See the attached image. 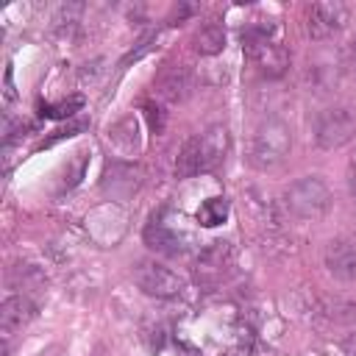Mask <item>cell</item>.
<instances>
[{"mask_svg": "<svg viewBox=\"0 0 356 356\" xmlns=\"http://www.w3.org/2000/svg\"><path fill=\"white\" fill-rule=\"evenodd\" d=\"M348 189H350V200H353V206H356V172H350V178H348Z\"/></svg>", "mask_w": 356, "mask_h": 356, "instance_id": "19", "label": "cell"}, {"mask_svg": "<svg viewBox=\"0 0 356 356\" xmlns=\"http://www.w3.org/2000/svg\"><path fill=\"white\" fill-rule=\"evenodd\" d=\"M231 267H234V250H231L228 242L217 239V242H211L209 248H203L197 253V259H195V278L203 286H214V284H220L228 275Z\"/></svg>", "mask_w": 356, "mask_h": 356, "instance_id": "8", "label": "cell"}, {"mask_svg": "<svg viewBox=\"0 0 356 356\" xmlns=\"http://www.w3.org/2000/svg\"><path fill=\"white\" fill-rule=\"evenodd\" d=\"M83 106V97H70V100H64V103H56V106H42L39 108V114L42 117H53V120H58V117H70L72 111H78Z\"/></svg>", "mask_w": 356, "mask_h": 356, "instance_id": "16", "label": "cell"}, {"mask_svg": "<svg viewBox=\"0 0 356 356\" xmlns=\"http://www.w3.org/2000/svg\"><path fill=\"white\" fill-rule=\"evenodd\" d=\"M228 217V200L225 197H209L200 209H197V222L206 228H214L220 222H225Z\"/></svg>", "mask_w": 356, "mask_h": 356, "instance_id": "15", "label": "cell"}, {"mask_svg": "<svg viewBox=\"0 0 356 356\" xmlns=\"http://www.w3.org/2000/svg\"><path fill=\"white\" fill-rule=\"evenodd\" d=\"M131 275L136 286L150 298H178L184 292V278L172 273L167 264L153 261V259H139L131 267Z\"/></svg>", "mask_w": 356, "mask_h": 356, "instance_id": "6", "label": "cell"}, {"mask_svg": "<svg viewBox=\"0 0 356 356\" xmlns=\"http://www.w3.org/2000/svg\"><path fill=\"white\" fill-rule=\"evenodd\" d=\"M325 267L342 281H356V242L337 239L325 248Z\"/></svg>", "mask_w": 356, "mask_h": 356, "instance_id": "10", "label": "cell"}, {"mask_svg": "<svg viewBox=\"0 0 356 356\" xmlns=\"http://www.w3.org/2000/svg\"><path fill=\"white\" fill-rule=\"evenodd\" d=\"M36 314V306L25 298V295H11L3 300L0 306V328L6 337H11L14 331H19L22 325H28Z\"/></svg>", "mask_w": 356, "mask_h": 356, "instance_id": "11", "label": "cell"}, {"mask_svg": "<svg viewBox=\"0 0 356 356\" xmlns=\"http://www.w3.org/2000/svg\"><path fill=\"white\" fill-rule=\"evenodd\" d=\"M342 67L337 64H323V61H309L306 72H303V81L309 86V92H317V95H325L334 89L337 83V75H339Z\"/></svg>", "mask_w": 356, "mask_h": 356, "instance_id": "13", "label": "cell"}, {"mask_svg": "<svg viewBox=\"0 0 356 356\" xmlns=\"http://www.w3.org/2000/svg\"><path fill=\"white\" fill-rule=\"evenodd\" d=\"M289 150H292V131H289V125L284 120L267 117V120H261L253 128L250 147H248V161L256 170L270 172V170H278L289 159Z\"/></svg>", "mask_w": 356, "mask_h": 356, "instance_id": "2", "label": "cell"}, {"mask_svg": "<svg viewBox=\"0 0 356 356\" xmlns=\"http://www.w3.org/2000/svg\"><path fill=\"white\" fill-rule=\"evenodd\" d=\"M284 206L298 220H320L331 206V189L320 175H303L284 189Z\"/></svg>", "mask_w": 356, "mask_h": 356, "instance_id": "4", "label": "cell"}, {"mask_svg": "<svg viewBox=\"0 0 356 356\" xmlns=\"http://www.w3.org/2000/svg\"><path fill=\"white\" fill-rule=\"evenodd\" d=\"M156 92L167 103H181L192 92V75L184 64H167L156 78Z\"/></svg>", "mask_w": 356, "mask_h": 356, "instance_id": "9", "label": "cell"}, {"mask_svg": "<svg viewBox=\"0 0 356 356\" xmlns=\"http://www.w3.org/2000/svg\"><path fill=\"white\" fill-rule=\"evenodd\" d=\"M356 136V114L348 106L323 108L314 117V142L323 150H337Z\"/></svg>", "mask_w": 356, "mask_h": 356, "instance_id": "5", "label": "cell"}, {"mask_svg": "<svg viewBox=\"0 0 356 356\" xmlns=\"http://www.w3.org/2000/svg\"><path fill=\"white\" fill-rule=\"evenodd\" d=\"M339 67L348 70V72H356V39L345 44V50L339 56Z\"/></svg>", "mask_w": 356, "mask_h": 356, "instance_id": "18", "label": "cell"}, {"mask_svg": "<svg viewBox=\"0 0 356 356\" xmlns=\"http://www.w3.org/2000/svg\"><path fill=\"white\" fill-rule=\"evenodd\" d=\"M145 245L156 253H164V256H175L181 250V239L175 236V231H170L161 220H150L145 225Z\"/></svg>", "mask_w": 356, "mask_h": 356, "instance_id": "12", "label": "cell"}, {"mask_svg": "<svg viewBox=\"0 0 356 356\" xmlns=\"http://www.w3.org/2000/svg\"><path fill=\"white\" fill-rule=\"evenodd\" d=\"M348 6L339 0H325V3H312L306 8V33L320 42V39H331L334 33H339L348 22Z\"/></svg>", "mask_w": 356, "mask_h": 356, "instance_id": "7", "label": "cell"}, {"mask_svg": "<svg viewBox=\"0 0 356 356\" xmlns=\"http://www.w3.org/2000/svg\"><path fill=\"white\" fill-rule=\"evenodd\" d=\"M228 145H231V136L225 125H209L206 131L189 136L175 156V175L192 178V175L217 170L225 161Z\"/></svg>", "mask_w": 356, "mask_h": 356, "instance_id": "1", "label": "cell"}, {"mask_svg": "<svg viewBox=\"0 0 356 356\" xmlns=\"http://www.w3.org/2000/svg\"><path fill=\"white\" fill-rule=\"evenodd\" d=\"M145 114H147V122H150L153 134H161V128H164V114H161V108H159L156 103H145Z\"/></svg>", "mask_w": 356, "mask_h": 356, "instance_id": "17", "label": "cell"}, {"mask_svg": "<svg viewBox=\"0 0 356 356\" xmlns=\"http://www.w3.org/2000/svg\"><path fill=\"white\" fill-rule=\"evenodd\" d=\"M242 47L253 67L267 78H281L289 67V53L275 39V25H248L242 31Z\"/></svg>", "mask_w": 356, "mask_h": 356, "instance_id": "3", "label": "cell"}, {"mask_svg": "<svg viewBox=\"0 0 356 356\" xmlns=\"http://www.w3.org/2000/svg\"><path fill=\"white\" fill-rule=\"evenodd\" d=\"M348 348H350V353H353V356H356V334H353V337H350V339H348Z\"/></svg>", "mask_w": 356, "mask_h": 356, "instance_id": "20", "label": "cell"}, {"mask_svg": "<svg viewBox=\"0 0 356 356\" xmlns=\"http://www.w3.org/2000/svg\"><path fill=\"white\" fill-rule=\"evenodd\" d=\"M192 44H195V53H200V56H217L225 47V28L220 22H209L195 31Z\"/></svg>", "mask_w": 356, "mask_h": 356, "instance_id": "14", "label": "cell"}]
</instances>
